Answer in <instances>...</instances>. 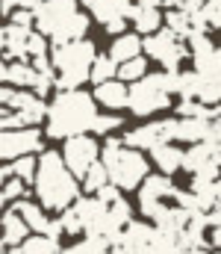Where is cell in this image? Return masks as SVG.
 <instances>
[{"instance_id": "1", "label": "cell", "mask_w": 221, "mask_h": 254, "mask_svg": "<svg viewBox=\"0 0 221 254\" xmlns=\"http://www.w3.org/2000/svg\"><path fill=\"white\" fill-rule=\"evenodd\" d=\"M97 119V104L88 92L74 89V92H56V98L47 104L44 122H47V136L50 139H71V136H86Z\"/></svg>"}, {"instance_id": "2", "label": "cell", "mask_w": 221, "mask_h": 254, "mask_svg": "<svg viewBox=\"0 0 221 254\" xmlns=\"http://www.w3.org/2000/svg\"><path fill=\"white\" fill-rule=\"evenodd\" d=\"M30 190L36 192L42 210H53V213L68 210L80 195L77 181L68 175V169L62 166V157L56 151H42V157L36 160V175H33Z\"/></svg>"}, {"instance_id": "3", "label": "cell", "mask_w": 221, "mask_h": 254, "mask_svg": "<svg viewBox=\"0 0 221 254\" xmlns=\"http://www.w3.org/2000/svg\"><path fill=\"white\" fill-rule=\"evenodd\" d=\"M33 24L39 36H44L53 48H59V45L86 39L91 18L80 12L77 0H44L33 12Z\"/></svg>"}, {"instance_id": "4", "label": "cell", "mask_w": 221, "mask_h": 254, "mask_svg": "<svg viewBox=\"0 0 221 254\" xmlns=\"http://www.w3.org/2000/svg\"><path fill=\"white\" fill-rule=\"evenodd\" d=\"M97 163L103 166L109 187H115L121 195L130 190H139L142 181L150 175V166H147L145 154H139L133 148H124L118 136H106Z\"/></svg>"}, {"instance_id": "5", "label": "cell", "mask_w": 221, "mask_h": 254, "mask_svg": "<svg viewBox=\"0 0 221 254\" xmlns=\"http://www.w3.org/2000/svg\"><path fill=\"white\" fill-rule=\"evenodd\" d=\"M97 57L94 42L80 39V42H68L59 45L47 54L50 68H53V89L56 92H74L88 80V65Z\"/></svg>"}, {"instance_id": "6", "label": "cell", "mask_w": 221, "mask_h": 254, "mask_svg": "<svg viewBox=\"0 0 221 254\" xmlns=\"http://www.w3.org/2000/svg\"><path fill=\"white\" fill-rule=\"evenodd\" d=\"M174 89H177V71H153V74H145L142 80H136V83L127 86V110L133 116H139V119L153 116V113L171 107Z\"/></svg>"}, {"instance_id": "7", "label": "cell", "mask_w": 221, "mask_h": 254, "mask_svg": "<svg viewBox=\"0 0 221 254\" xmlns=\"http://www.w3.org/2000/svg\"><path fill=\"white\" fill-rule=\"evenodd\" d=\"M174 190H177V184L171 178L147 175L145 181H142V187H139V210H142V216L156 225L168 213V207L174 204L171 201L174 198Z\"/></svg>"}, {"instance_id": "8", "label": "cell", "mask_w": 221, "mask_h": 254, "mask_svg": "<svg viewBox=\"0 0 221 254\" xmlns=\"http://www.w3.org/2000/svg\"><path fill=\"white\" fill-rule=\"evenodd\" d=\"M142 51H145L150 60H156V63L162 65V71H180V63L189 57L186 45L177 42L165 27L156 30L153 36H145L142 39Z\"/></svg>"}, {"instance_id": "9", "label": "cell", "mask_w": 221, "mask_h": 254, "mask_svg": "<svg viewBox=\"0 0 221 254\" xmlns=\"http://www.w3.org/2000/svg\"><path fill=\"white\" fill-rule=\"evenodd\" d=\"M59 157H62V166L68 169V175L77 181V178H83V175L97 163L100 145H97V139L88 136V133H86V136H71V139H65Z\"/></svg>"}, {"instance_id": "10", "label": "cell", "mask_w": 221, "mask_h": 254, "mask_svg": "<svg viewBox=\"0 0 221 254\" xmlns=\"http://www.w3.org/2000/svg\"><path fill=\"white\" fill-rule=\"evenodd\" d=\"M36 151H44V136L39 127H21V130H3L0 133V160L3 163L33 157Z\"/></svg>"}, {"instance_id": "11", "label": "cell", "mask_w": 221, "mask_h": 254, "mask_svg": "<svg viewBox=\"0 0 221 254\" xmlns=\"http://www.w3.org/2000/svg\"><path fill=\"white\" fill-rule=\"evenodd\" d=\"M168 130H171V119H162V122H147L142 127H133L121 136V145L124 148H133V151H153L159 145H171L168 139Z\"/></svg>"}, {"instance_id": "12", "label": "cell", "mask_w": 221, "mask_h": 254, "mask_svg": "<svg viewBox=\"0 0 221 254\" xmlns=\"http://www.w3.org/2000/svg\"><path fill=\"white\" fill-rule=\"evenodd\" d=\"M6 110L18 119V125L21 127H39L44 122V113H47V104L42 101V98H36L33 92H12V98H9V104H6Z\"/></svg>"}, {"instance_id": "13", "label": "cell", "mask_w": 221, "mask_h": 254, "mask_svg": "<svg viewBox=\"0 0 221 254\" xmlns=\"http://www.w3.org/2000/svg\"><path fill=\"white\" fill-rule=\"evenodd\" d=\"M219 151H221V145H210V142L189 145V148L183 151L180 169H183V172H189V175H201V172H219Z\"/></svg>"}, {"instance_id": "14", "label": "cell", "mask_w": 221, "mask_h": 254, "mask_svg": "<svg viewBox=\"0 0 221 254\" xmlns=\"http://www.w3.org/2000/svg\"><path fill=\"white\" fill-rule=\"evenodd\" d=\"M153 225L147 222H127L124 231L118 234V246L124 254H147L150 243H153Z\"/></svg>"}, {"instance_id": "15", "label": "cell", "mask_w": 221, "mask_h": 254, "mask_svg": "<svg viewBox=\"0 0 221 254\" xmlns=\"http://www.w3.org/2000/svg\"><path fill=\"white\" fill-rule=\"evenodd\" d=\"M77 3H83L91 12V18L100 21L103 27L112 21H127L133 9V0H77Z\"/></svg>"}, {"instance_id": "16", "label": "cell", "mask_w": 221, "mask_h": 254, "mask_svg": "<svg viewBox=\"0 0 221 254\" xmlns=\"http://www.w3.org/2000/svg\"><path fill=\"white\" fill-rule=\"evenodd\" d=\"M210 127L213 122H201V119H171V130L168 139L174 142H186V145H198L210 139Z\"/></svg>"}, {"instance_id": "17", "label": "cell", "mask_w": 221, "mask_h": 254, "mask_svg": "<svg viewBox=\"0 0 221 254\" xmlns=\"http://www.w3.org/2000/svg\"><path fill=\"white\" fill-rule=\"evenodd\" d=\"M94 104L97 107H103L106 113H118V110H124L127 107V83H121V80H109V83H100V86H94Z\"/></svg>"}, {"instance_id": "18", "label": "cell", "mask_w": 221, "mask_h": 254, "mask_svg": "<svg viewBox=\"0 0 221 254\" xmlns=\"http://www.w3.org/2000/svg\"><path fill=\"white\" fill-rule=\"evenodd\" d=\"M27 36L30 27H15L6 24L3 27V63H27Z\"/></svg>"}, {"instance_id": "19", "label": "cell", "mask_w": 221, "mask_h": 254, "mask_svg": "<svg viewBox=\"0 0 221 254\" xmlns=\"http://www.w3.org/2000/svg\"><path fill=\"white\" fill-rule=\"evenodd\" d=\"M9 210H12V213H18V216H21V222L27 225V231H30V234H39V237L44 234V228H47V222H50V216H47L36 201H30V198L9 204Z\"/></svg>"}, {"instance_id": "20", "label": "cell", "mask_w": 221, "mask_h": 254, "mask_svg": "<svg viewBox=\"0 0 221 254\" xmlns=\"http://www.w3.org/2000/svg\"><path fill=\"white\" fill-rule=\"evenodd\" d=\"M0 225H3L0 252H3V249H15V246H21V243L30 237L27 225H24V222H21V216H18V213H12V210H6V213L0 216Z\"/></svg>"}, {"instance_id": "21", "label": "cell", "mask_w": 221, "mask_h": 254, "mask_svg": "<svg viewBox=\"0 0 221 254\" xmlns=\"http://www.w3.org/2000/svg\"><path fill=\"white\" fill-rule=\"evenodd\" d=\"M127 21H133L136 36H139V33L153 36L156 30H162V12H159V9H153V6H139V3H133V9H130V18H127Z\"/></svg>"}, {"instance_id": "22", "label": "cell", "mask_w": 221, "mask_h": 254, "mask_svg": "<svg viewBox=\"0 0 221 254\" xmlns=\"http://www.w3.org/2000/svg\"><path fill=\"white\" fill-rule=\"evenodd\" d=\"M106 57H109L115 65L142 57V36H136V33H124V36H118V39L112 42V48H109Z\"/></svg>"}, {"instance_id": "23", "label": "cell", "mask_w": 221, "mask_h": 254, "mask_svg": "<svg viewBox=\"0 0 221 254\" xmlns=\"http://www.w3.org/2000/svg\"><path fill=\"white\" fill-rule=\"evenodd\" d=\"M153 157V166L162 172V178H171L174 172H180V160H183V151L177 145H159L150 151Z\"/></svg>"}, {"instance_id": "24", "label": "cell", "mask_w": 221, "mask_h": 254, "mask_svg": "<svg viewBox=\"0 0 221 254\" xmlns=\"http://www.w3.org/2000/svg\"><path fill=\"white\" fill-rule=\"evenodd\" d=\"M36 83V71L30 63H6V86L18 89V92H30Z\"/></svg>"}, {"instance_id": "25", "label": "cell", "mask_w": 221, "mask_h": 254, "mask_svg": "<svg viewBox=\"0 0 221 254\" xmlns=\"http://www.w3.org/2000/svg\"><path fill=\"white\" fill-rule=\"evenodd\" d=\"M162 24H165V30H168L177 42H186V39H189V33H192L189 15H186V12H180V9H168V12L162 15Z\"/></svg>"}, {"instance_id": "26", "label": "cell", "mask_w": 221, "mask_h": 254, "mask_svg": "<svg viewBox=\"0 0 221 254\" xmlns=\"http://www.w3.org/2000/svg\"><path fill=\"white\" fill-rule=\"evenodd\" d=\"M115 71H118V65L112 63L109 57H94L91 65H88V83H94V86H100V83H109V80H115Z\"/></svg>"}, {"instance_id": "27", "label": "cell", "mask_w": 221, "mask_h": 254, "mask_svg": "<svg viewBox=\"0 0 221 254\" xmlns=\"http://www.w3.org/2000/svg\"><path fill=\"white\" fill-rule=\"evenodd\" d=\"M33 175H36V157H21L6 166V178H18L27 187H33Z\"/></svg>"}, {"instance_id": "28", "label": "cell", "mask_w": 221, "mask_h": 254, "mask_svg": "<svg viewBox=\"0 0 221 254\" xmlns=\"http://www.w3.org/2000/svg\"><path fill=\"white\" fill-rule=\"evenodd\" d=\"M106 184H109V181H106L103 166H100V163H94V166H91V169L80 178V184H77V187H80V192H83V195H94L97 190H103Z\"/></svg>"}, {"instance_id": "29", "label": "cell", "mask_w": 221, "mask_h": 254, "mask_svg": "<svg viewBox=\"0 0 221 254\" xmlns=\"http://www.w3.org/2000/svg\"><path fill=\"white\" fill-rule=\"evenodd\" d=\"M18 252H21V254H59V243H53V240H47V237L33 234V237H27V240L18 246Z\"/></svg>"}, {"instance_id": "30", "label": "cell", "mask_w": 221, "mask_h": 254, "mask_svg": "<svg viewBox=\"0 0 221 254\" xmlns=\"http://www.w3.org/2000/svg\"><path fill=\"white\" fill-rule=\"evenodd\" d=\"M147 74V60L145 57H136V60H127V63L118 65V71H115V80H130V83H136V80H142Z\"/></svg>"}, {"instance_id": "31", "label": "cell", "mask_w": 221, "mask_h": 254, "mask_svg": "<svg viewBox=\"0 0 221 254\" xmlns=\"http://www.w3.org/2000/svg\"><path fill=\"white\" fill-rule=\"evenodd\" d=\"M198 12H201V21H204L207 33H216L221 27V0H204Z\"/></svg>"}, {"instance_id": "32", "label": "cell", "mask_w": 221, "mask_h": 254, "mask_svg": "<svg viewBox=\"0 0 221 254\" xmlns=\"http://www.w3.org/2000/svg\"><path fill=\"white\" fill-rule=\"evenodd\" d=\"M0 195H3V201H24V198H30V187L27 184H21L18 178H6L3 181V187H0Z\"/></svg>"}, {"instance_id": "33", "label": "cell", "mask_w": 221, "mask_h": 254, "mask_svg": "<svg viewBox=\"0 0 221 254\" xmlns=\"http://www.w3.org/2000/svg\"><path fill=\"white\" fill-rule=\"evenodd\" d=\"M59 254H106V243H103V240L86 237V240H77V243L68 246V249H62Z\"/></svg>"}, {"instance_id": "34", "label": "cell", "mask_w": 221, "mask_h": 254, "mask_svg": "<svg viewBox=\"0 0 221 254\" xmlns=\"http://www.w3.org/2000/svg\"><path fill=\"white\" fill-rule=\"evenodd\" d=\"M47 39L44 36H39L36 30H30V36H27V63L30 60H39V57H47Z\"/></svg>"}, {"instance_id": "35", "label": "cell", "mask_w": 221, "mask_h": 254, "mask_svg": "<svg viewBox=\"0 0 221 254\" xmlns=\"http://www.w3.org/2000/svg\"><path fill=\"white\" fill-rule=\"evenodd\" d=\"M106 213L112 216V222H115L118 228H124L127 222H133V207L127 204V198H118L112 207H106Z\"/></svg>"}, {"instance_id": "36", "label": "cell", "mask_w": 221, "mask_h": 254, "mask_svg": "<svg viewBox=\"0 0 221 254\" xmlns=\"http://www.w3.org/2000/svg\"><path fill=\"white\" fill-rule=\"evenodd\" d=\"M115 127H121V119L118 116H112V113H97V119H94V125H91V130L97 133V136H109Z\"/></svg>"}, {"instance_id": "37", "label": "cell", "mask_w": 221, "mask_h": 254, "mask_svg": "<svg viewBox=\"0 0 221 254\" xmlns=\"http://www.w3.org/2000/svg\"><path fill=\"white\" fill-rule=\"evenodd\" d=\"M59 225H62V234H71V237H80V234H83V222H80V216L74 213L71 207H68V210H62Z\"/></svg>"}, {"instance_id": "38", "label": "cell", "mask_w": 221, "mask_h": 254, "mask_svg": "<svg viewBox=\"0 0 221 254\" xmlns=\"http://www.w3.org/2000/svg\"><path fill=\"white\" fill-rule=\"evenodd\" d=\"M118 198H124V195H121V192L115 190V187H109V184H106L103 190H97V192H94V201H100L103 207H112V204H115Z\"/></svg>"}, {"instance_id": "39", "label": "cell", "mask_w": 221, "mask_h": 254, "mask_svg": "<svg viewBox=\"0 0 221 254\" xmlns=\"http://www.w3.org/2000/svg\"><path fill=\"white\" fill-rule=\"evenodd\" d=\"M9 24H15V27H30V30H33V12L15 9V12L9 15Z\"/></svg>"}, {"instance_id": "40", "label": "cell", "mask_w": 221, "mask_h": 254, "mask_svg": "<svg viewBox=\"0 0 221 254\" xmlns=\"http://www.w3.org/2000/svg\"><path fill=\"white\" fill-rule=\"evenodd\" d=\"M3 130H21V125H18V119H15L9 110L0 107V133H3Z\"/></svg>"}, {"instance_id": "41", "label": "cell", "mask_w": 221, "mask_h": 254, "mask_svg": "<svg viewBox=\"0 0 221 254\" xmlns=\"http://www.w3.org/2000/svg\"><path fill=\"white\" fill-rule=\"evenodd\" d=\"M103 30H106V33H112V36H118V33H124V30H127V21H112V24H106Z\"/></svg>"}, {"instance_id": "42", "label": "cell", "mask_w": 221, "mask_h": 254, "mask_svg": "<svg viewBox=\"0 0 221 254\" xmlns=\"http://www.w3.org/2000/svg\"><path fill=\"white\" fill-rule=\"evenodd\" d=\"M3 181H6V169H0V187H3Z\"/></svg>"}, {"instance_id": "43", "label": "cell", "mask_w": 221, "mask_h": 254, "mask_svg": "<svg viewBox=\"0 0 221 254\" xmlns=\"http://www.w3.org/2000/svg\"><path fill=\"white\" fill-rule=\"evenodd\" d=\"M0 54H3V24H0Z\"/></svg>"}, {"instance_id": "44", "label": "cell", "mask_w": 221, "mask_h": 254, "mask_svg": "<svg viewBox=\"0 0 221 254\" xmlns=\"http://www.w3.org/2000/svg\"><path fill=\"white\" fill-rule=\"evenodd\" d=\"M3 207H6V201H3V195H0V210H3Z\"/></svg>"}]
</instances>
